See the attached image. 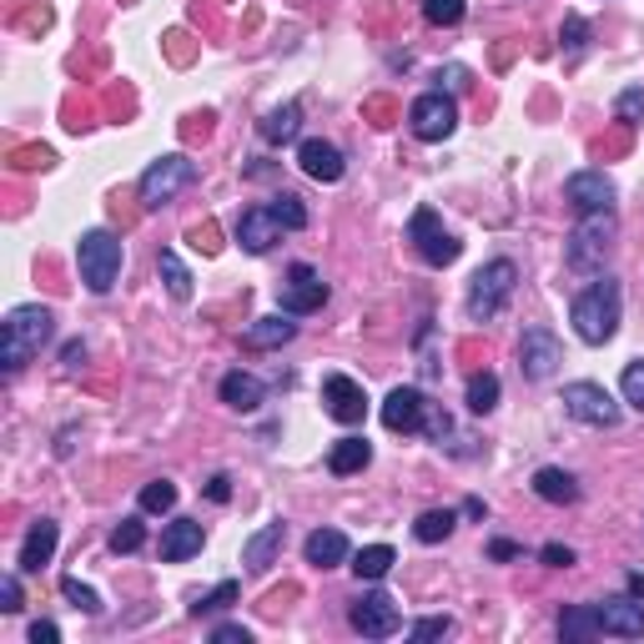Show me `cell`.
Wrapping results in <instances>:
<instances>
[{
    "label": "cell",
    "mask_w": 644,
    "mask_h": 644,
    "mask_svg": "<svg viewBox=\"0 0 644 644\" xmlns=\"http://www.w3.org/2000/svg\"><path fill=\"white\" fill-rule=\"evenodd\" d=\"M619 307H624V292H619L615 277H599V282H590V288L574 297V307H569V317H574V332L584 342H609L619 332Z\"/></svg>",
    "instance_id": "cell-1"
},
{
    "label": "cell",
    "mask_w": 644,
    "mask_h": 644,
    "mask_svg": "<svg viewBox=\"0 0 644 644\" xmlns=\"http://www.w3.org/2000/svg\"><path fill=\"white\" fill-rule=\"evenodd\" d=\"M56 332V317L46 313V307H15L11 317H5V342H0V368L5 373H21L31 363V357L51 342Z\"/></svg>",
    "instance_id": "cell-2"
},
{
    "label": "cell",
    "mask_w": 644,
    "mask_h": 644,
    "mask_svg": "<svg viewBox=\"0 0 644 644\" xmlns=\"http://www.w3.org/2000/svg\"><path fill=\"white\" fill-rule=\"evenodd\" d=\"M615 207L609 211H584V222L569 232V247H564V263L574 267V272H599L609 257V247H615Z\"/></svg>",
    "instance_id": "cell-3"
},
{
    "label": "cell",
    "mask_w": 644,
    "mask_h": 644,
    "mask_svg": "<svg viewBox=\"0 0 644 644\" xmlns=\"http://www.w3.org/2000/svg\"><path fill=\"white\" fill-rule=\"evenodd\" d=\"M513 282H519V267L509 257H494V263L478 267L474 282H469V323H494L509 307Z\"/></svg>",
    "instance_id": "cell-4"
},
{
    "label": "cell",
    "mask_w": 644,
    "mask_h": 644,
    "mask_svg": "<svg viewBox=\"0 0 644 644\" xmlns=\"http://www.w3.org/2000/svg\"><path fill=\"white\" fill-rule=\"evenodd\" d=\"M76 263H81V282L92 292H111L121 277V238L117 232H106V227H96V232H86L76 247Z\"/></svg>",
    "instance_id": "cell-5"
},
{
    "label": "cell",
    "mask_w": 644,
    "mask_h": 644,
    "mask_svg": "<svg viewBox=\"0 0 644 644\" xmlns=\"http://www.w3.org/2000/svg\"><path fill=\"white\" fill-rule=\"evenodd\" d=\"M197 182V161H186L182 151H171V157L151 161V167L142 171V186H136V197H142V207H167L182 186Z\"/></svg>",
    "instance_id": "cell-6"
},
{
    "label": "cell",
    "mask_w": 644,
    "mask_h": 644,
    "mask_svg": "<svg viewBox=\"0 0 644 644\" xmlns=\"http://www.w3.org/2000/svg\"><path fill=\"white\" fill-rule=\"evenodd\" d=\"M408 242L418 247V257H423L428 267L459 263V252H463V242L453 238V232H443V222H438V211H434V207H418L413 217H408Z\"/></svg>",
    "instance_id": "cell-7"
},
{
    "label": "cell",
    "mask_w": 644,
    "mask_h": 644,
    "mask_svg": "<svg viewBox=\"0 0 644 644\" xmlns=\"http://www.w3.org/2000/svg\"><path fill=\"white\" fill-rule=\"evenodd\" d=\"M564 413L574 423H590V428H615L619 423V403L609 398V388H599V382H569Z\"/></svg>",
    "instance_id": "cell-8"
},
{
    "label": "cell",
    "mask_w": 644,
    "mask_h": 644,
    "mask_svg": "<svg viewBox=\"0 0 644 644\" xmlns=\"http://www.w3.org/2000/svg\"><path fill=\"white\" fill-rule=\"evenodd\" d=\"M408 126H413V136L418 142H448L453 136V126H459V106L448 101L443 92H428L413 101V111H408Z\"/></svg>",
    "instance_id": "cell-9"
},
{
    "label": "cell",
    "mask_w": 644,
    "mask_h": 644,
    "mask_svg": "<svg viewBox=\"0 0 644 644\" xmlns=\"http://www.w3.org/2000/svg\"><path fill=\"white\" fill-rule=\"evenodd\" d=\"M559 363H564V348H559V338H554L549 328H524V338H519V368H524L528 382H544L559 373Z\"/></svg>",
    "instance_id": "cell-10"
},
{
    "label": "cell",
    "mask_w": 644,
    "mask_h": 644,
    "mask_svg": "<svg viewBox=\"0 0 644 644\" xmlns=\"http://www.w3.org/2000/svg\"><path fill=\"white\" fill-rule=\"evenodd\" d=\"M328 303V282H323V272L307 263H297L288 272V282H282V313H317V307Z\"/></svg>",
    "instance_id": "cell-11"
},
{
    "label": "cell",
    "mask_w": 644,
    "mask_h": 644,
    "mask_svg": "<svg viewBox=\"0 0 644 644\" xmlns=\"http://www.w3.org/2000/svg\"><path fill=\"white\" fill-rule=\"evenodd\" d=\"M348 619H353V630L368 634V640H388V634H398V624H403V615H398V605L388 594H363V599L348 609Z\"/></svg>",
    "instance_id": "cell-12"
},
{
    "label": "cell",
    "mask_w": 644,
    "mask_h": 644,
    "mask_svg": "<svg viewBox=\"0 0 644 644\" xmlns=\"http://www.w3.org/2000/svg\"><path fill=\"white\" fill-rule=\"evenodd\" d=\"M323 403H328V413L338 423H363V413H368V393H363V382H353L348 373H328L323 378Z\"/></svg>",
    "instance_id": "cell-13"
},
{
    "label": "cell",
    "mask_w": 644,
    "mask_h": 644,
    "mask_svg": "<svg viewBox=\"0 0 644 644\" xmlns=\"http://www.w3.org/2000/svg\"><path fill=\"white\" fill-rule=\"evenodd\" d=\"M594 619H599V634H619V640H640L644 634L640 594L634 599H605V605H594Z\"/></svg>",
    "instance_id": "cell-14"
},
{
    "label": "cell",
    "mask_w": 644,
    "mask_h": 644,
    "mask_svg": "<svg viewBox=\"0 0 644 644\" xmlns=\"http://www.w3.org/2000/svg\"><path fill=\"white\" fill-rule=\"evenodd\" d=\"M423 418H428V398L418 388H393L388 403H382V423L393 428V434H418Z\"/></svg>",
    "instance_id": "cell-15"
},
{
    "label": "cell",
    "mask_w": 644,
    "mask_h": 644,
    "mask_svg": "<svg viewBox=\"0 0 644 644\" xmlns=\"http://www.w3.org/2000/svg\"><path fill=\"white\" fill-rule=\"evenodd\" d=\"M564 197L579 211H609L615 207V182H609L605 171H574L564 182Z\"/></svg>",
    "instance_id": "cell-16"
},
{
    "label": "cell",
    "mask_w": 644,
    "mask_h": 644,
    "mask_svg": "<svg viewBox=\"0 0 644 644\" xmlns=\"http://www.w3.org/2000/svg\"><path fill=\"white\" fill-rule=\"evenodd\" d=\"M282 238V222H277L267 207H247L238 217V247L252 252V257H263V252H272V242Z\"/></svg>",
    "instance_id": "cell-17"
},
{
    "label": "cell",
    "mask_w": 644,
    "mask_h": 644,
    "mask_svg": "<svg viewBox=\"0 0 644 644\" xmlns=\"http://www.w3.org/2000/svg\"><path fill=\"white\" fill-rule=\"evenodd\" d=\"M297 167L307 171V177H313V182H338L342 171H348V161H342V151L332 142H303L297 146Z\"/></svg>",
    "instance_id": "cell-18"
},
{
    "label": "cell",
    "mask_w": 644,
    "mask_h": 644,
    "mask_svg": "<svg viewBox=\"0 0 644 644\" xmlns=\"http://www.w3.org/2000/svg\"><path fill=\"white\" fill-rule=\"evenodd\" d=\"M56 539H61V524H56V519H36L26 544H21V569H26V574H40V569L51 564Z\"/></svg>",
    "instance_id": "cell-19"
},
{
    "label": "cell",
    "mask_w": 644,
    "mask_h": 644,
    "mask_svg": "<svg viewBox=\"0 0 644 644\" xmlns=\"http://www.w3.org/2000/svg\"><path fill=\"white\" fill-rule=\"evenodd\" d=\"M202 544H207V534H202L197 519H177V524H167V534H161V559H167V564H182V559L202 554Z\"/></svg>",
    "instance_id": "cell-20"
},
{
    "label": "cell",
    "mask_w": 644,
    "mask_h": 644,
    "mask_svg": "<svg viewBox=\"0 0 644 644\" xmlns=\"http://www.w3.org/2000/svg\"><path fill=\"white\" fill-rule=\"evenodd\" d=\"M303 554L313 569H338L342 559H348V534H342V528H313Z\"/></svg>",
    "instance_id": "cell-21"
},
{
    "label": "cell",
    "mask_w": 644,
    "mask_h": 644,
    "mask_svg": "<svg viewBox=\"0 0 644 644\" xmlns=\"http://www.w3.org/2000/svg\"><path fill=\"white\" fill-rule=\"evenodd\" d=\"M282 539H288V524H282V519H277V524H267V528H257V534L242 544V564H247L252 574H263V569L277 559Z\"/></svg>",
    "instance_id": "cell-22"
},
{
    "label": "cell",
    "mask_w": 644,
    "mask_h": 644,
    "mask_svg": "<svg viewBox=\"0 0 644 644\" xmlns=\"http://www.w3.org/2000/svg\"><path fill=\"white\" fill-rule=\"evenodd\" d=\"M263 398H267V388L257 378H252V373H227L222 378V403L227 408H238V413H257V408H263Z\"/></svg>",
    "instance_id": "cell-23"
},
{
    "label": "cell",
    "mask_w": 644,
    "mask_h": 644,
    "mask_svg": "<svg viewBox=\"0 0 644 644\" xmlns=\"http://www.w3.org/2000/svg\"><path fill=\"white\" fill-rule=\"evenodd\" d=\"M257 132H263V142H272V146L292 142V136L303 132V106H297V101H288V106H277V111H267Z\"/></svg>",
    "instance_id": "cell-24"
},
{
    "label": "cell",
    "mask_w": 644,
    "mask_h": 644,
    "mask_svg": "<svg viewBox=\"0 0 644 644\" xmlns=\"http://www.w3.org/2000/svg\"><path fill=\"white\" fill-rule=\"evenodd\" d=\"M297 338V323H292V313H272V317H257L247 328V342L252 348H282V342Z\"/></svg>",
    "instance_id": "cell-25"
},
{
    "label": "cell",
    "mask_w": 644,
    "mask_h": 644,
    "mask_svg": "<svg viewBox=\"0 0 644 644\" xmlns=\"http://www.w3.org/2000/svg\"><path fill=\"white\" fill-rule=\"evenodd\" d=\"M534 494H539L544 503H579V484L564 469H539V474H534Z\"/></svg>",
    "instance_id": "cell-26"
},
{
    "label": "cell",
    "mask_w": 644,
    "mask_h": 644,
    "mask_svg": "<svg viewBox=\"0 0 644 644\" xmlns=\"http://www.w3.org/2000/svg\"><path fill=\"white\" fill-rule=\"evenodd\" d=\"M373 463V448H368V438H342L338 448L328 453V469L338 478H348V474H357V469H368Z\"/></svg>",
    "instance_id": "cell-27"
},
{
    "label": "cell",
    "mask_w": 644,
    "mask_h": 644,
    "mask_svg": "<svg viewBox=\"0 0 644 644\" xmlns=\"http://www.w3.org/2000/svg\"><path fill=\"white\" fill-rule=\"evenodd\" d=\"M393 564H398V554L388 549V544H368V549H357V554H353V574H357V579H368V584H378V579L388 574Z\"/></svg>",
    "instance_id": "cell-28"
},
{
    "label": "cell",
    "mask_w": 644,
    "mask_h": 644,
    "mask_svg": "<svg viewBox=\"0 0 644 644\" xmlns=\"http://www.w3.org/2000/svg\"><path fill=\"white\" fill-rule=\"evenodd\" d=\"M453 524H459V513H453V509H428V513H418L413 534H418V544H438V539L453 534Z\"/></svg>",
    "instance_id": "cell-29"
},
{
    "label": "cell",
    "mask_w": 644,
    "mask_h": 644,
    "mask_svg": "<svg viewBox=\"0 0 644 644\" xmlns=\"http://www.w3.org/2000/svg\"><path fill=\"white\" fill-rule=\"evenodd\" d=\"M267 211L282 222V232H303L307 227V207H303V197H292V192H277V197L267 202Z\"/></svg>",
    "instance_id": "cell-30"
},
{
    "label": "cell",
    "mask_w": 644,
    "mask_h": 644,
    "mask_svg": "<svg viewBox=\"0 0 644 644\" xmlns=\"http://www.w3.org/2000/svg\"><path fill=\"white\" fill-rule=\"evenodd\" d=\"M161 282H167V292L177 297V303H186V297H192V272L182 267V257H177V252H161Z\"/></svg>",
    "instance_id": "cell-31"
},
{
    "label": "cell",
    "mask_w": 644,
    "mask_h": 644,
    "mask_svg": "<svg viewBox=\"0 0 644 644\" xmlns=\"http://www.w3.org/2000/svg\"><path fill=\"white\" fill-rule=\"evenodd\" d=\"M469 408H474V413H494V408H499V378H494V373H474V378H469Z\"/></svg>",
    "instance_id": "cell-32"
},
{
    "label": "cell",
    "mask_w": 644,
    "mask_h": 644,
    "mask_svg": "<svg viewBox=\"0 0 644 644\" xmlns=\"http://www.w3.org/2000/svg\"><path fill=\"white\" fill-rule=\"evenodd\" d=\"M559 634H564V640H590V634H599V619H594V605L564 609V619H559Z\"/></svg>",
    "instance_id": "cell-33"
},
{
    "label": "cell",
    "mask_w": 644,
    "mask_h": 644,
    "mask_svg": "<svg viewBox=\"0 0 644 644\" xmlns=\"http://www.w3.org/2000/svg\"><path fill=\"white\" fill-rule=\"evenodd\" d=\"M142 509H146V513L177 509V484H171V478H151V484L142 488Z\"/></svg>",
    "instance_id": "cell-34"
},
{
    "label": "cell",
    "mask_w": 644,
    "mask_h": 644,
    "mask_svg": "<svg viewBox=\"0 0 644 644\" xmlns=\"http://www.w3.org/2000/svg\"><path fill=\"white\" fill-rule=\"evenodd\" d=\"M146 544V524L142 519H121L117 528H111V554H136Z\"/></svg>",
    "instance_id": "cell-35"
},
{
    "label": "cell",
    "mask_w": 644,
    "mask_h": 644,
    "mask_svg": "<svg viewBox=\"0 0 644 644\" xmlns=\"http://www.w3.org/2000/svg\"><path fill=\"white\" fill-rule=\"evenodd\" d=\"M61 594H66L81 615H101V599H96L92 584H81V579H61Z\"/></svg>",
    "instance_id": "cell-36"
},
{
    "label": "cell",
    "mask_w": 644,
    "mask_h": 644,
    "mask_svg": "<svg viewBox=\"0 0 644 644\" xmlns=\"http://www.w3.org/2000/svg\"><path fill=\"white\" fill-rule=\"evenodd\" d=\"M232 599H238V579H222V584H217L207 599H197V605H192V615H197V619L202 615H217V609H227Z\"/></svg>",
    "instance_id": "cell-37"
},
{
    "label": "cell",
    "mask_w": 644,
    "mask_h": 644,
    "mask_svg": "<svg viewBox=\"0 0 644 644\" xmlns=\"http://www.w3.org/2000/svg\"><path fill=\"white\" fill-rule=\"evenodd\" d=\"M423 15L434 26H459L463 21V0H423Z\"/></svg>",
    "instance_id": "cell-38"
},
{
    "label": "cell",
    "mask_w": 644,
    "mask_h": 644,
    "mask_svg": "<svg viewBox=\"0 0 644 644\" xmlns=\"http://www.w3.org/2000/svg\"><path fill=\"white\" fill-rule=\"evenodd\" d=\"M619 393H624V403H630V408H640V413H644V363H630V368H624Z\"/></svg>",
    "instance_id": "cell-39"
},
{
    "label": "cell",
    "mask_w": 644,
    "mask_h": 644,
    "mask_svg": "<svg viewBox=\"0 0 644 644\" xmlns=\"http://www.w3.org/2000/svg\"><path fill=\"white\" fill-rule=\"evenodd\" d=\"M615 111H619V121H624V126H634V121H644V86H630V92H619Z\"/></svg>",
    "instance_id": "cell-40"
},
{
    "label": "cell",
    "mask_w": 644,
    "mask_h": 644,
    "mask_svg": "<svg viewBox=\"0 0 644 644\" xmlns=\"http://www.w3.org/2000/svg\"><path fill=\"white\" fill-rule=\"evenodd\" d=\"M186 242H192L197 252H207V257L211 252H222V232H217V222H197L192 232H186Z\"/></svg>",
    "instance_id": "cell-41"
},
{
    "label": "cell",
    "mask_w": 644,
    "mask_h": 644,
    "mask_svg": "<svg viewBox=\"0 0 644 644\" xmlns=\"http://www.w3.org/2000/svg\"><path fill=\"white\" fill-rule=\"evenodd\" d=\"M584 40H590V21L584 15H564V51H584Z\"/></svg>",
    "instance_id": "cell-42"
},
{
    "label": "cell",
    "mask_w": 644,
    "mask_h": 644,
    "mask_svg": "<svg viewBox=\"0 0 644 644\" xmlns=\"http://www.w3.org/2000/svg\"><path fill=\"white\" fill-rule=\"evenodd\" d=\"M448 630H453V619H448V615H428V619H418V624H413V640H443V634Z\"/></svg>",
    "instance_id": "cell-43"
},
{
    "label": "cell",
    "mask_w": 644,
    "mask_h": 644,
    "mask_svg": "<svg viewBox=\"0 0 644 644\" xmlns=\"http://www.w3.org/2000/svg\"><path fill=\"white\" fill-rule=\"evenodd\" d=\"M11 167H15V171L51 167V151H46V146H21V151H15V157H11Z\"/></svg>",
    "instance_id": "cell-44"
},
{
    "label": "cell",
    "mask_w": 644,
    "mask_h": 644,
    "mask_svg": "<svg viewBox=\"0 0 644 644\" xmlns=\"http://www.w3.org/2000/svg\"><path fill=\"white\" fill-rule=\"evenodd\" d=\"M0 609H5V615H15V609H21V579H15V574L0 579Z\"/></svg>",
    "instance_id": "cell-45"
},
{
    "label": "cell",
    "mask_w": 644,
    "mask_h": 644,
    "mask_svg": "<svg viewBox=\"0 0 644 644\" xmlns=\"http://www.w3.org/2000/svg\"><path fill=\"white\" fill-rule=\"evenodd\" d=\"M211 640H217V644H252V630H242V624H217Z\"/></svg>",
    "instance_id": "cell-46"
},
{
    "label": "cell",
    "mask_w": 644,
    "mask_h": 644,
    "mask_svg": "<svg viewBox=\"0 0 644 644\" xmlns=\"http://www.w3.org/2000/svg\"><path fill=\"white\" fill-rule=\"evenodd\" d=\"M207 499H211V503H227V499H232V478H227V474H211V478H207Z\"/></svg>",
    "instance_id": "cell-47"
},
{
    "label": "cell",
    "mask_w": 644,
    "mask_h": 644,
    "mask_svg": "<svg viewBox=\"0 0 644 644\" xmlns=\"http://www.w3.org/2000/svg\"><path fill=\"white\" fill-rule=\"evenodd\" d=\"M544 564L569 569V564H574V549H564V544H544Z\"/></svg>",
    "instance_id": "cell-48"
},
{
    "label": "cell",
    "mask_w": 644,
    "mask_h": 644,
    "mask_svg": "<svg viewBox=\"0 0 644 644\" xmlns=\"http://www.w3.org/2000/svg\"><path fill=\"white\" fill-rule=\"evenodd\" d=\"M61 640V630H56L51 619H36V624H31V644H56Z\"/></svg>",
    "instance_id": "cell-49"
},
{
    "label": "cell",
    "mask_w": 644,
    "mask_h": 644,
    "mask_svg": "<svg viewBox=\"0 0 644 644\" xmlns=\"http://www.w3.org/2000/svg\"><path fill=\"white\" fill-rule=\"evenodd\" d=\"M61 363H66V373H76L81 363H86V348H81V342H66V353H61Z\"/></svg>",
    "instance_id": "cell-50"
},
{
    "label": "cell",
    "mask_w": 644,
    "mask_h": 644,
    "mask_svg": "<svg viewBox=\"0 0 644 644\" xmlns=\"http://www.w3.org/2000/svg\"><path fill=\"white\" fill-rule=\"evenodd\" d=\"M488 554H494V559H519V544H509V539H494V544H488Z\"/></svg>",
    "instance_id": "cell-51"
},
{
    "label": "cell",
    "mask_w": 644,
    "mask_h": 644,
    "mask_svg": "<svg viewBox=\"0 0 644 644\" xmlns=\"http://www.w3.org/2000/svg\"><path fill=\"white\" fill-rule=\"evenodd\" d=\"M630 594H640L644 599V574H630Z\"/></svg>",
    "instance_id": "cell-52"
}]
</instances>
